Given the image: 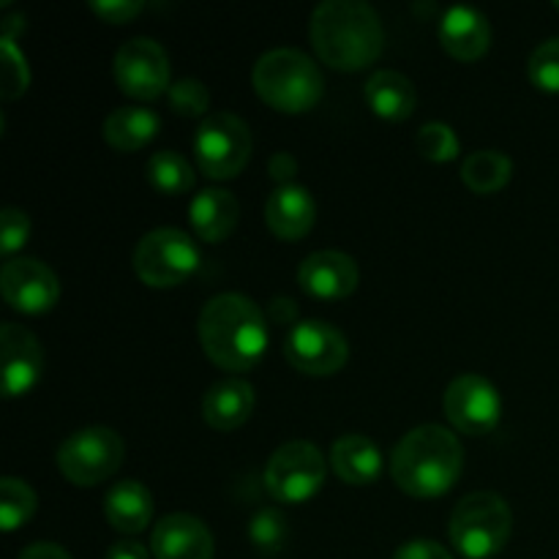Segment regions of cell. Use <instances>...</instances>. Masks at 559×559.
I'll use <instances>...</instances> for the list:
<instances>
[{
  "mask_svg": "<svg viewBox=\"0 0 559 559\" xmlns=\"http://www.w3.org/2000/svg\"><path fill=\"white\" fill-rule=\"evenodd\" d=\"M197 333L207 358L224 371H251L265 358V314L240 293H224L207 300L200 311Z\"/></svg>",
  "mask_w": 559,
  "mask_h": 559,
  "instance_id": "1",
  "label": "cell"
},
{
  "mask_svg": "<svg viewBox=\"0 0 559 559\" xmlns=\"http://www.w3.org/2000/svg\"><path fill=\"white\" fill-rule=\"evenodd\" d=\"M311 44L336 71H364L385 47L380 14L360 0H325L311 14Z\"/></svg>",
  "mask_w": 559,
  "mask_h": 559,
  "instance_id": "2",
  "label": "cell"
},
{
  "mask_svg": "<svg viewBox=\"0 0 559 559\" xmlns=\"http://www.w3.org/2000/svg\"><path fill=\"white\" fill-rule=\"evenodd\" d=\"M464 469V448L451 429L437 424L407 431L393 448L391 475L399 489L418 500L448 495Z\"/></svg>",
  "mask_w": 559,
  "mask_h": 559,
  "instance_id": "3",
  "label": "cell"
},
{
  "mask_svg": "<svg viewBox=\"0 0 559 559\" xmlns=\"http://www.w3.org/2000/svg\"><path fill=\"white\" fill-rule=\"evenodd\" d=\"M254 91L276 112L300 115L320 104L325 80L314 60L300 49H271L254 66Z\"/></svg>",
  "mask_w": 559,
  "mask_h": 559,
  "instance_id": "4",
  "label": "cell"
},
{
  "mask_svg": "<svg viewBox=\"0 0 559 559\" xmlns=\"http://www.w3.org/2000/svg\"><path fill=\"white\" fill-rule=\"evenodd\" d=\"M513 513L495 491H473L451 513V544L467 559H491L508 546Z\"/></svg>",
  "mask_w": 559,
  "mask_h": 559,
  "instance_id": "5",
  "label": "cell"
},
{
  "mask_svg": "<svg viewBox=\"0 0 559 559\" xmlns=\"http://www.w3.org/2000/svg\"><path fill=\"white\" fill-rule=\"evenodd\" d=\"M200 249L183 229L162 227L147 233L134 249V271L142 284L169 289L191 278L200 267Z\"/></svg>",
  "mask_w": 559,
  "mask_h": 559,
  "instance_id": "6",
  "label": "cell"
},
{
  "mask_svg": "<svg viewBox=\"0 0 559 559\" xmlns=\"http://www.w3.org/2000/svg\"><path fill=\"white\" fill-rule=\"evenodd\" d=\"M197 167L211 180H233L251 158V131L233 112H213L200 123L194 136Z\"/></svg>",
  "mask_w": 559,
  "mask_h": 559,
  "instance_id": "7",
  "label": "cell"
},
{
  "mask_svg": "<svg viewBox=\"0 0 559 559\" xmlns=\"http://www.w3.org/2000/svg\"><path fill=\"white\" fill-rule=\"evenodd\" d=\"M126 459L118 431L107 426H87L66 437L58 448V469L74 486H98L112 478Z\"/></svg>",
  "mask_w": 559,
  "mask_h": 559,
  "instance_id": "8",
  "label": "cell"
},
{
  "mask_svg": "<svg viewBox=\"0 0 559 559\" xmlns=\"http://www.w3.org/2000/svg\"><path fill=\"white\" fill-rule=\"evenodd\" d=\"M325 475L328 464L320 448L306 440H295L271 456L265 467V489L271 491L273 500L298 506L322 489Z\"/></svg>",
  "mask_w": 559,
  "mask_h": 559,
  "instance_id": "9",
  "label": "cell"
},
{
  "mask_svg": "<svg viewBox=\"0 0 559 559\" xmlns=\"http://www.w3.org/2000/svg\"><path fill=\"white\" fill-rule=\"evenodd\" d=\"M284 358L300 374L331 377L349 360V344L331 322L304 320L289 328L284 338Z\"/></svg>",
  "mask_w": 559,
  "mask_h": 559,
  "instance_id": "10",
  "label": "cell"
},
{
  "mask_svg": "<svg viewBox=\"0 0 559 559\" xmlns=\"http://www.w3.org/2000/svg\"><path fill=\"white\" fill-rule=\"evenodd\" d=\"M115 80L126 96L153 102L169 87V58L153 38H131L115 55Z\"/></svg>",
  "mask_w": 559,
  "mask_h": 559,
  "instance_id": "11",
  "label": "cell"
},
{
  "mask_svg": "<svg viewBox=\"0 0 559 559\" xmlns=\"http://www.w3.org/2000/svg\"><path fill=\"white\" fill-rule=\"evenodd\" d=\"M445 415L453 429L467 437L489 435L502 418V402L497 388L478 374H464L448 385Z\"/></svg>",
  "mask_w": 559,
  "mask_h": 559,
  "instance_id": "12",
  "label": "cell"
},
{
  "mask_svg": "<svg viewBox=\"0 0 559 559\" xmlns=\"http://www.w3.org/2000/svg\"><path fill=\"white\" fill-rule=\"evenodd\" d=\"M0 293L14 311L38 317L55 309L60 298V284L49 265L33 257H16L5 262L0 271Z\"/></svg>",
  "mask_w": 559,
  "mask_h": 559,
  "instance_id": "13",
  "label": "cell"
},
{
  "mask_svg": "<svg viewBox=\"0 0 559 559\" xmlns=\"http://www.w3.org/2000/svg\"><path fill=\"white\" fill-rule=\"evenodd\" d=\"M0 358H3V396H25L36 388L44 371V349L27 328L5 322L0 328Z\"/></svg>",
  "mask_w": 559,
  "mask_h": 559,
  "instance_id": "14",
  "label": "cell"
},
{
  "mask_svg": "<svg viewBox=\"0 0 559 559\" xmlns=\"http://www.w3.org/2000/svg\"><path fill=\"white\" fill-rule=\"evenodd\" d=\"M358 265L342 251H314L298 267V284L306 295L320 300H342L358 287Z\"/></svg>",
  "mask_w": 559,
  "mask_h": 559,
  "instance_id": "15",
  "label": "cell"
},
{
  "mask_svg": "<svg viewBox=\"0 0 559 559\" xmlns=\"http://www.w3.org/2000/svg\"><path fill=\"white\" fill-rule=\"evenodd\" d=\"M151 549L156 559H213V535L189 513H169L153 527Z\"/></svg>",
  "mask_w": 559,
  "mask_h": 559,
  "instance_id": "16",
  "label": "cell"
},
{
  "mask_svg": "<svg viewBox=\"0 0 559 559\" xmlns=\"http://www.w3.org/2000/svg\"><path fill=\"white\" fill-rule=\"evenodd\" d=\"M265 222L276 238L289 243L306 238L317 222V205L309 189L295 183L278 186L265 202Z\"/></svg>",
  "mask_w": 559,
  "mask_h": 559,
  "instance_id": "17",
  "label": "cell"
},
{
  "mask_svg": "<svg viewBox=\"0 0 559 559\" xmlns=\"http://www.w3.org/2000/svg\"><path fill=\"white\" fill-rule=\"evenodd\" d=\"M440 44L451 58L473 63L489 52L491 25L486 14L464 5H453L440 22Z\"/></svg>",
  "mask_w": 559,
  "mask_h": 559,
  "instance_id": "18",
  "label": "cell"
},
{
  "mask_svg": "<svg viewBox=\"0 0 559 559\" xmlns=\"http://www.w3.org/2000/svg\"><path fill=\"white\" fill-rule=\"evenodd\" d=\"M254 388L240 377L218 380L202 399V418L216 431H235L254 413Z\"/></svg>",
  "mask_w": 559,
  "mask_h": 559,
  "instance_id": "19",
  "label": "cell"
},
{
  "mask_svg": "<svg viewBox=\"0 0 559 559\" xmlns=\"http://www.w3.org/2000/svg\"><path fill=\"white\" fill-rule=\"evenodd\" d=\"M240 218V205L233 191L202 189L189 205V222L197 238L205 243H222L235 233Z\"/></svg>",
  "mask_w": 559,
  "mask_h": 559,
  "instance_id": "20",
  "label": "cell"
},
{
  "mask_svg": "<svg viewBox=\"0 0 559 559\" xmlns=\"http://www.w3.org/2000/svg\"><path fill=\"white\" fill-rule=\"evenodd\" d=\"M104 516L109 527L123 535L145 533L153 519V495L140 480H120L107 491Z\"/></svg>",
  "mask_w": 559,
  "mask_h": 559,
  "instance_id": "21",
  "label": "cell"
},
{
  "mask_svg": "<svg viewBox=\"0 0 559 559\" xmlns=\"http://www.w3.org/2000/svg\"><path fill=\"white\" fill-rule=\"evenodd\" d=\"M331 464L344 484L369 486L382 473V453L369 437L344 435L333 442Z\"/></svg>",
  "mask_w": 559,
  "mask_h": 559,
  "instance_id": "22",
  "label": "cell"
},
{
  "mask_svg": "<svg viewBox=\"0 0 559 559\" xmlns=\"http://www.w3.org/2000/svg\"><path fill=\"white\" fill-rule=\"evenodd\" d=\"M366 104L380 118L402 123V120H407L415 112L418 93H415V85L407 76L399 74V71L382 69L371 74V80L366 82Z\"/></svg>",
  "mask_w": 559,
  "mask_h": 559,
  "instance_id": "23",
  "label": "cell"
},
{
  "mask_svg": "<svg viewBox=\"0 0 559 559\" xmlns=\"http://www.w3.org/2000/svg\"><path fill=\"white\" fill-rule=\"evenodd\" d=\"M162 118L145 107H118L104 118V142L120 153H131L156 140Z\"/></svg>",
  "mask_w": 559,
  "mask_h": 559,
  "instance_id": "24",
  "label": "cell"
},
{
  "mask_svg": "<svg viewBox=\"0 0 559 559\" xmlns=\"http://www.w3.org/2000/svg\"><path fill=\"white\" fill-rule=\"evenodd\" d=\"M513 178V162L502 151H478L464 158L462 180L475 194H495Z\"/></svg>",
  "mask_w": 559,
  "mask_h": 559,
  "instance_id": "25",
  "label": "cell"
},
{
  "mask_svg": "<svg viewBox=\"0 0 559 559\" xmlns=\"http://www.w3.org/2000/svg\"><path fill=\"white\" fill-rule=\"evenodd\" d=\"M147 183L162 194H186L194 186V169L183 156L173 151H158L145 164Z\"/></svg>",
  "mask_w": 559,
  "mask_h": 559,
  "instance_id": "26",
  "label": "cell"
},
{
  "mask_svg": "<svg viewBox=\"0 0 559 559\" xmlns=\"http://www.w3.org/2000/svg\"><path fill=\"white\" fill-rule=\"evenodd\" d=\"M36 491L20 478H3L0 480V527L5 533L25 527L36 513Z\"/></svg>",
  "mask_w": 559,
  "mask_h": 559,
  "instance_id": "27",
  "label": "cell"
},
{
  "mask_svg": "<svg viewBox=\"0 0 559 559\" xmlns=\"http://www.w3.org/2000/svg\"><path fill=\"white\" fill-rule=\"evenodd\" d=\"M249 538L262 557H273L284 549L289 538V524L276 508H262L254 513L249 527Z\"/></svg>",
  "mask_w": 559,
  "mask_h": 559,
  "instance_id": "28",
  "label": "cell"
},
{
  "mask_svg": "<svg viewBox=\"0 0 559 559\" xmlns=\"http://www.w3.org/2000/svg\"><path fill=\"white\" fill-rule=\"evenodd\" d=\"M415 145H418L420 156L437 164L453 162L462 153V142L448 123H426L415 136Z\"/></svg>",
  "mask_w": 559,
  "mask_h": 559,
  "instance_id": "29",
  "label": "cell"
},
{
  "mask_svg": "<svg viewBox=\"0 0 559 559\" xmlns=\"http://www.w3.org/2000/svg\"><path fill=\"white\" fill-rule=\"evenodd\" d=\"M0 49H3V85H0V96L5 102H14L31 85V69H27L22 49L11 38H0Z\"/></svg>",
  "mask_w": 559,
  "mask_h": 559,
  "instance_id": "30",
  "label": "cell"
},
{
  "mask_svg": "<svg viewBox=\"0 0 559 559\" xmlns=\"http://www.w3.org/2000/svg\"><path fill=\"white\" fill-rule=\"evenodd\" d=\"M527 71L538 91L559 93V38H549L530 55Z\"/></svg>",
  "mask_w": 559,
  "mask_h": 559,
  "instance_id": "31",
  "label": "cell"
},
{
  "mask_svg": "<svg viewBox=\"0 0 559 559\" xmlns=\"http://www.w3.org/2000/svg\"><path fill=\"white\" fill-rule=\"evenodd\" d=\"M169 107L183 118H200L211 107V93H207L205 82L200 80H178L167 91Z\"/></svg>",
  "mask_w": 559,
  "mask_h": 559,
  "instance_id": "32",
  "label": "cell"
},
{
  "mask_svg": "<svg viewBox=\"0 0 559 559\" xmlns=\"http://www.w3.org/2000/svg\"><path fill=\"white\" fill-rule=\"evenodd\" d=\"M27 235H31V218H27V213L20 211V207H5L0 213V251L5 257H11L27 243Z\"/></svg>",
  "mask_w": 559,
  "mask_h": 559,
  "instance_id": "33",
  "label": "cell"
},
{
  "mask_svg": "<svg viewBox=\"0 0 559 559\" xmlns=\"http://www.w3.org/2000/svg\"><path fill=\"white\" fill-rule=\"evenodd\" d=\"M142 9H145L142 0H93L91 3L93 14L109 25H126L134 16H140Z\"/></svg>",
  "mask_w": 559,
  "mask_h": 559,
  "instance_id": "34",
  "label": "cell"
},
{
  "mask_svg": "<svg viewBox=\"0 0 559 559\" xmlns=\"http://www.w3.org/2000/svg\"><path fill=\"white\" fill-rule=\"evenodd\" d=\"M393 559H453V555L435 540H409V544L399 546Z\"/></svg>",
  "mask_w": 559,
  "mask_h": 559,
  "instance_id": "35",
  "label": "cell"
},
{
  "mask_svg": "<svg viewBox=\"0 0 559 559\" xmlns=\"http://www.w3.org/2000/svg\"><path fill=\"white\" fill-rule=\"evenodd\" d=\"M267 173L278 186H289V180L298 175V162H295L293 153H273L271 162H267Z\"/></svg>",
  "mask_w": 559,
  "mask_h": 559,
  "instance_id": "36",
  "label": "cell"
},
{
  "mask_svg": "<svg viewBox=\"0 0 559 559\" xmlns=\"http://www.w3.org/2000/svg\"><path fill=\"white\" fill-rule=\"evenodd\" d=\"M107 559H151L147 549L136 540H118V544L109 546Z\"/></svg>",
  "mask_w": 559,
  "mask_h": 559,
  "instance_id": "37",
  "label": "cell"
},
{
  "mask_svg": "<svg viewBox=\"0 0 559 559\" xmlns=\"http://www.w3.org/2000/svg\"><path fill=\"white\" fill-rule=\"evenodd\" d=\"M16 559H71V555L58 544H33Z\"/></svg>",
  "mask_w": 559,
  "mask_h": 559,
  "instance_id": "38",
  "label": "cell"
},
{
  "mask_svg": "<svg viewBox=\"0 0 559 559\" xmlns=\"http://www.w3.org/2000/svg\"><path fill=\"white\" fill-rule=\"evenodd\" d=\"M271 314H273V320L282 325V322H295V317H298V309H295L293 300L276 298V300H273V306H271ZM295 325H298V322H295Z\"/></svg>",
  "mask_w": 559,
  "mask_h": 559,
  "instance_id": "39",
  "label": "cell"
},
{
  "mask_svg": "<svg viewBox=\"0 0 559 559\" xmlns=\"http://www.w3.org/2000/svg\"><path fill=\"white\" fill-rule=\"evenodd\" d=\"M20 31H25V16H22V14L5 16V20H3V38H11V41H14L16 33H20Z\"/></svg>",
  "mask_w": 559,
  "mask_h": 559,
  "instance_id": "40",
  "label": "cell"
},
{
  "mask_svg": "<svg viewBox=\"0 0 559 559\" xmlns=\"http://www.w3.org/2000/svg\"><path fill=\"white\" fill-rule=\"evenodd\" d=\"M557 9H559V0H557Z\"/></svg>",
  "mask_w": 559,
  "mask_h": 559,
  "instance_id": "41",
  "label": "cell"
}]
</instances>
